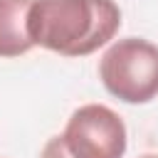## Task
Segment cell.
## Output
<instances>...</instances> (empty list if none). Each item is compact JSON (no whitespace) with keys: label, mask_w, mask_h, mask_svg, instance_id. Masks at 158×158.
<instances>
[{"label":"cell","mask_w":158,"mask_h":158,"mask_svg":"<svg viewBox=\"0 0 158 158\" xmlns=\"http://www.w3.org/2000/svg\"><path fill=\"white\" fill-rule=\"evenodd\" d=\"M121 27L114 0H32L30 40L64 57H84L104 47Z\"/></svg>","instance_id":"1"},{"label":"cell","mask_w":158,"mask_h":158,"mask_svg":"<svg viewBox=\"0 0 158 158\" xmlns=\"http://www.w3.org/2000/svg\"><path fill=\"white\" fill-rule=\"evenodd\" d=\"M99 77L116 99L146 104L158 96V47L141 37L118 40L104 52Z\"/></svg>","instance_id":"2"},{"label":"cell","mask_w":158,"mask_h":158,"mask_svg":"<svg viewBox=\"0 0 158 158\" xmlns=\"http://www.w3.org/2000/svg\"><path fill=\"white\" fill-rule=\"evenodd\" d=\"M72 158H121L126 151V126L104 104L79 106L62 133Z\"/></svg>","instance_id":"3"},{"label":"cell","mask_w":158,"mask_h":158,"mask_svg":"<svg viewBox=\"0 0 158 158\" xmlns=\"http://www.w3.org/2000/svg\"><path fill=\"white\" fill-rule=\"evenodd\" d=\"M32 0H0V57H20L35 47L27 32Z\"/></svg>","instance_id":"4"},{"label":"cell","mask_w":158,"mask_h":158,"mask_svg":"<svg viewBox=\"0 0 158 158\" xmlns=\"http://www.w3.org/2000/svg\"><path fill=\"white\" fill-rule=\"evenodd\" d=\"M40 158H72V153L67 151V146H64L62 136H52V138L44 143V148H42V156H40Z\"/></svg>","instance_id":"5"},{"label":"cell","mask_w":158,"mask_h":158,"mask_svg":"<svg viewBox=\"0 0 158 158\" xmlns=\"http://www.w3.org/2000/svg\"><path fill=\"white\" fill-rule=\"evenodd\" d=\"M141 158H158V153H146V156H141Z\"/></svg>","instance_id":"6"}]
</instances>
